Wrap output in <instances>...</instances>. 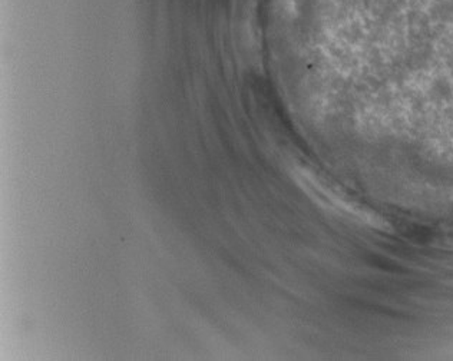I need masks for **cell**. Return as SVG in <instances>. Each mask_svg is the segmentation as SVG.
<instances>
[{
	"mask_svg": "<svg viewBox=\"0 0 453 361\" xmlns=\"http://www.w3.org/2000/svg\"><path fill=\"white\" fill-rule=\"evenodd\" d=\"M300 185L304 191L309 192L310 196H313L314 201H318L326 208H332L337 214L344 215L356 221L367 222L372 224V217L365 208L359 207L357 204L351 203L343 194L334 191V188L329 185L321 184L318 178H314L310 173H300Z\"/></svg>",
	"mask_w": 453,
	"mask_h": 361,
	"instance_id": "6da1fadb",
	"label": "cell"
}]
</instances>
